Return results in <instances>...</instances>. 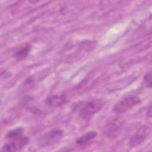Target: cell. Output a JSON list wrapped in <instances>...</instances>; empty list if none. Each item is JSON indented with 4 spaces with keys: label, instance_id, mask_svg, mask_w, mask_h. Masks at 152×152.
I'll return each mask as SVG.
<instances>
[{
    "label": "cell",
    "instance_id": "cell-6",
    "mask_svg": "<svg viewBox=\"0 0 152 152\" xmlns=\"http://www.w3.org/2000/svg\"><path fill=\"white\" fill-rule=\"evenodd\" d=\"M123 121L119 118H115L110 121L104 128V134L109 137H113L118 134L121 128Z\"/></svg>",
    "mask_w": 152,
    "mask_h": 152
},
{
    "label": "cell",
    "instance_id": "cell-3",
    "mask_svg": "<svg viewBox=\"0 0 152 152\" xmlns=\"http://www.w3.org/2000/svg\"><path fill=\"white\" fill-rule=\"evenodd\" d=\"M151 130L150 126L143 125L141 126L137 131L131 137L129 140V145L132 148H135L148 139L151 135Z\"/></svg>",
    "mask_w": 152,
    "mask_h": 152
},
{
    "label": "cell",
    "instance_id": "cell-4",
    "mask_svg": "<svg viewBox=\"0 0 152 152\" xmlns=\"http://www.w3.org/2000/svg\"><path fill=\"white\" fill-rule=\"evenodd\" d=\"M64 131L59 129H53L46 134L40 140V144L42 146H47L57 142L63 136Z\"/></svg>",
    "mask_w": 152,
    "mask_h": 152
},
{
    "label": "cell",
    "instance_id": "cell-10",
    "mask_svg": "<svg viewBox=\"0 0 152 152\" xmlns=\"http://www.w3.org/2000/svg\"><path fill=\"white\" fill-rule=\"evenodd\" d=\"M23 132V128L21 127L16 128L8 131L6 135V138L8 139H14L21 136Z\"/></svg>",
    "mask_w": 152,
    "mask_h": 152
},
{
    "label": "cell",
    "instance_id": "cell-2",
    "mask_svg": "<svg viewBox=\"0 0 152 152\" xmlns=\"http://www.w3.org/2000/svg\"><path fill=\"white\" fill-rule=\"evenodd\" d=\"M141 102V99L136 96H127L118 102L113 106V111L118 113H122L132 107L139 104Z\"/></svg>",
    "mask_w": 152,
    "mask_h": 152
},
{
    "label": "cell",
    "instance_id": "cell-12",
    "mask_svg": "<svg viewBox=\"0 0 152 152\" xmlns=\"http://www.w3.org/2000/svg\"><path fill=\"white\" fill-rule=\"evenodd\" d=\"M151 106L149 107L148 111H147V115L149 117H151Z\"/></svg>",
    "mask_w": 152,
    "mask_h": 152
},
{
    "label": "cell",
    "instance_id": "cell-1",
    "mask_svg": "<svg viewBox=\"0 0 152 152\" xmlns=\"http://www.w3.org/2000/svg\"><path fill=\"white\" fill-rule=\"evenodd\" d=\"M105 102L101 99H94L77 103L74 109L83 120L90 119L104 106Z\"/></svg>",
    "mask_w": 152,
    "mask_h": 152
},
{
    "label": "cell",
    "instance_id": "cell-7",
    "mask_svg": "<svg viewBox=\"0 0 152 152\" xmlns=\"http://www.w3.org/2000/svg\"><path fill=\"white\" fill-rule=\"evenodd\" d=\"M67 102L66 99L63 96L52 95L48 96L45 100L46 104L52 107H59L64 105Z\"/></svg>",
    "mask_w": 152,
    "mask_h": 152
},
{
    "label": "cell",
    "instance_id": "cell-9",
    "mask_svg": "<svg viewBox=\"0 0 152 152\" xmlns=\"http://www.w3.org/2000/svg\"><path fill=\"white\" fill-rule=\"evenodd\" d=\"M97 135V132L96 131H90L84 134L83 135L79 137L76 140V143L78 144H84L91 140L94 139Z\"/></svg>",
    "mask_w": 152,
    "mask_h": 152
},
{
    "label": "cell",
    "instance_id": "cell-11",
    "mask_svg": "<svg viewBox=\"0 0 152 152\" xmlns=\"http://www.w3.org/2000/svg\"><path fill=\"white\" fill-rule=\"evenodd\" d=\"M144 82L147 87H151V71H149L144 75Z\"/></svg>",
    "mask_w": 152,
    "mask_h": 152
},
{
    "label": "cell",
    "instance_id": "cell-8",
    "mask_svg": "<svg viewBox=\"0 0 152 152\" xmlns=\"http://www.w3.org/2000/svg\"><path fill=\"white\" fill-rule=\"evenodd\" d=\"M31 47L30 45H25L15 52V53L14 55V58L18 60H21L24 59L28 55L31 50Z\"/></svg>",
    "mask_w": 152,
    "mask_h": 152
},
{
    "label": "cell",
    "instance_id": "cell-5",
    "mask_svg": "<svg viewBox=\"0 0 152 152\" xmlns=\"http://www.w3.org/2000/svg\"><path fill=\"white\" fill-rule=\"evenodd\" d=\"M29 142V138L27 137L20 136L18 138L12 139L11 141L4 144L2 151H16L20 150L25 147Z\"/></svg>",
    "mask_w": 152,
    "mask_h": 152
}]
</instances>
